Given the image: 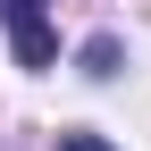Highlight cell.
<instances>
[{
  "label": "cell",
  "instance_id": "1",
  "mask_svg": "<svg viewBox=\"0 0 151 151\" xmlns=\"http://www.w3.org/2000/svg\"><path fill=\"white\" fill-rule=\"evenodd\" d=\"M0 25H9V42H17V67H50V17H42V0H0Z\"/></svg>",
  "mask_w": 151,
  "mask_h": 151
},
{
  "label": "cell",
  "instance_id": "2",
  "mask_svg": "<svg viewBox=\"0 0 151 151\" xmlns=\"http://www.w3.org/2000/svg\"><path fill=\"white\" fill-rule=\"evenodd\" d=\"M59 151H109L101 134H59Z\"/></svg>",
  "mask_w": 151,
  "mask_h": 151
}]
</instances>
